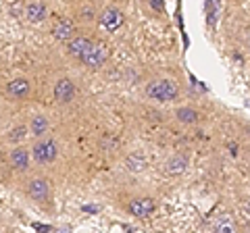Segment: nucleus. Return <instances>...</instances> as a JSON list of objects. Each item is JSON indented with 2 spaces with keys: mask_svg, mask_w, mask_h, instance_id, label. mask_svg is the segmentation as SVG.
Wrapping results in <instances>:
<instances>
[{
  "mask_svg": "<svg viewBox=\"0 0 250 233\" xmlns=\"http://www.w3.org/2000/svg\"><path fill=\"white\" fill-rule=\"evenodd\" d=\"M146 96L159 100V102H171V100L179 98V88L171 79H154L146 85Z\"/></svg>",
  "mask_w": 250,
  "mask_h": 233,
  "instance_id": "f257e3e1",
  "label": "nucleus"
},
{
  "mask_svg": "<svg viewBox=\"0 0 250 233\" xmlns=\"http://www.w3.org/2000/svg\"><path fill=\"white\" fill-rule=\"evenodd\" d=\"M31 156H34L38 165H50V162H54L59 156V144L54 142V139L36 142L34 148H31Z\"/></svg>",
  "mask_w": 250,
  "mask_h": 233,
  "instance_id": "f03ea898",
  "label": "nucleus"
},
{
  "mask_svg": "<svg viewBox=\"0 0 250 233\" xmlns=\"http://www.w3.org/2000/svg\"><path fill=\"white\" fill-rule=\"evenodd\" d=\"M106 58H108V48L104 44H100V42H94L88 50H85L80 60L85 65V67H90V69H98V67H103L106 63Z\"/></svg>",
  "mask_w": 250,
  "mask_h": 233,
  "instance_id": "7ed1b4c3",
  "label": "nucleus"
},
{
  "mask_svg": "<svg viewBox=\"0 0 250 233\" xmlns=\"http://www.w3.org/2000/svg\"><path fill=\"white\" fill-rule=\"evenodd\" d=\"M127 211L136 219H146V216H150L156 211V204L152 198H134L127 204Z\"/></svg>",
  "mask_w": 250,
  "mask_h": 233,
  "instance_id": "20e7f679",
  "label": "nucleus"
},
{
  "mask_svg": "<svg viewBox=\"0 0 250 233\" xmlns=\"http://www.w3.org/2000/svg\"><path fill=\"white\" fill-rule=\"evenodd\" d=\"M27 194L31 200L36 202H46L50 198V185L46 177H34L29 183H27Z\"/></svg>",
  "mask_w": 250,
  "mask_h": 233,
  "instance_id": "39448f33",
  "label": "nucleus"
},
{
  "mask_svg": "<svg viewBox=\"0 0 250 233\" xmlns=\"http://www.w3.org/2000/svg\"><path fill=\"white\" fill-rule=\"evenodd\" d=\"M29 90H31V83L25 77H17V79L6 83V94L13 100H25L29 96Z\"/></svg>",
  "mask_w": 250,
  "mask_h": 233,
  "instance_id": "423d86ee",
  "label": "nucleus"
},
{
  "mask_svg": "<svg viewBox=\"0 0 250 233\" xmlns=\"http://www.w3.org/2000/svg\"><path fill=\"white\" fill-rule=\"evenodd\" d=\"M75 94H77V88L73 85L71 79H59L57 85H54V98H57V102H62V104L71 102Z\"/></svg>",
  "mask_w": 250,
  "mask_h": 233,
  "instance_id": "0eeeda50",
  "label": "nucleus"
},
{
  "mask_svg": "<svg viewBox=\"0 0 250 233\" xmlns=\"http://www.w3.org/2000/svg\"><path fill=\"white\" fill-rule=\"evenodd\" d=\"M75 34V25H73V21L71 19H59L57 23H54V27H52V36H54V40H59V42H69L73 38Z\"/></svg>",
  "mask_w": 250,
  "mask_h": 233,
  "instance_id": "6e6552de",
  "label": "nucleus"
},
{
  "mask_svg": "<svg viewBox=\"0 0 250 233\" xmlns=\"http://www.w3.org/2000/svg\"><path fill=\"white\" fill-rule=\"evenodd\" d=\"M100 21H103V25L108 32H115V29H119L123 25V13L119 9H115V6H108L100 15Z\"/></svg>",
  "mask_w": 250,
  "mask_h": 233,
  "instance_id": "1a4fd4ad",
  "label": "nucleus"
},
{
  "mask_svg": "<svg viewBox=\"0 0 250 233\" xmlns=\"http://www.w3.org/2000/svg\"><path fill=\"white\" fill-rule=\"evenodd\" d=\"M9 160H11V167H13L15 171L23 173V171L29 169V150L23 148V146H17V148H13Z\"/></svg>",
  "mask_w": 250,
  "mask_h": 233,
  "instance_id": "9d476101",
  "label": "nucleus"
},
{
  "mask_svg": "<svg viewBox=\"0 0 250 233\" xmlns=\"http://www.w3.org/2000/svg\"><path fill=\"white\" fill-rule=\"evenodd\" d=\"M46 13H48V11H46V4L40 2V0H36V2H29L25 6V17L31 23H42L46 19Z\"/></svg>",
  "mask_w": 250,
  "mask_h": 233,
  "instance_id": "9b49d317",
  "label": "nucleus"
},
{
  "mask_svg": "<svg viewBox=\"0 0 250 233\" xmlns=\"http://www.w3.org/2000/svg\"><path fill=\"white\" fill-rule=\"evenodd\" d=\"M92 44H94V42L88 40V38H82V36H80V38H71V40H69V44H67V50H69V54H71V57L80 58Z\"/></svg>",
  "mask_w": 250,
  "mask_h": 233,
  "instance_id": "f8f14e48",
  "label": "nucleus"
},
{
  "mask_svg": "<svg viewBox=\"0 0 250 233\" xmlns=\"http://www.w3.org/2000/svg\"><path fill=\"white\" fill-rule=\"evenodd\" d=\"M188 156L186 154H175V156H171L169 160H167V171L171 175H182L184 171L188 169Z\"/></svg>",
  "mask_w": 250,
  "mask_h": 233,
  "instance_id": "ddd939ff",
  "label": "nucleus"
},
{
  "mask_svg": "<svg viewBox=\"0 0 250 233\" xmlns=\"http://www.w3.org/2000/svg\"><path fill=\"white\" fill-rule=\"evenodd\" d=\"M29 131L34 134L36 137H40V136H44L46 131H48V119H46V115H36L34 119H31V123H29Z\"/></svg>",
  "mask_w": 250,
  "mask_h": 233,
  "instance_id": "4468645a",
  "label": "nucleus"
},
{
  "mask_svg": "<svg viewBox=\"0 0 250 233\" xmlns=\"http://www.w3.org/2000/svg\"><path fill=\"white\" fill-rule=\"evenodd\" d=\"M175 116H177V121L186 123V125H194V123H198V119H200L198 111H194V108H190V106H182V108H177Z\"/></svg>",
  "mask_w": 250,
  "mask_h": 233,
  "instance_id": "2eb2a0df",
  "label": "nucleus"
},
{
  "mask_svg": "<svg viewBox=\"0 0 250 233\" xmlns=\"http://www.w3.org/2000/svg\"><path fill=\"white\" fill-rule=\"evenodd\" d=\"M217 13H219V0H207V23L210 25V29L215 27Z\"/></svg>",
  "mask_w": 250,
  "mask_h": 233,
  "instance_id": "dca6fc26",
  "label": "nucleus"
},
{
  "mask_svg": "<svg viewBox=\"0 0 250 233\" xmlns=\"http://www.w3.org/2000/svg\"><path fill=\"white\" fill-rule=\"evenodd\" d=\"M27 127L25 125H19V127H15L13 131H11V134H9V139H11V142H21V139L23 137H25V134H27Z\"/></svg>",
  "mask_w": 250,
  "mask_h": 233,
  "instance_id": "f3484780",
  "label": "nucleus"
},
{
  "mask_svg": "<svg viewBox=\"0 0 250 233\" xmlns=\"http://www.w3.org/2000/svg\"><path fill=\"white\" fill-rule=\"evenodd\" d=\"M127 167H129L131 171H142V169L146 167V160H144L142 156H129V158H127Z\"/></svg>",
  "mask_w": 250,
  "mask_h": 233,
  "instance_id": "a211bd4d",
  "label": "nucleus"
},
{
  "mask_svg": "<svg viewBox=\"0 0 250 233\" xmlns=\"http://www.w3.org/2000/svg\"><path fill=\"white\" fill-rule=\"evenodd\" d=\"M150 6L156 13H163L165 11V0H150Z\"/></svg>",
  "mask_w": 250,
  "mask_h": 233,
  "instance_id": "6ab92c4d",
  "label": "nucleus"
},
{
  "mask_svg": "<svg viewBox=\"0 0 250 233\" xmlns=\"http://www.w3.org/2000/svg\"><path fill=\"white\" fill-rule=\"evenodd\" d=\"M244 208H246L248 214H250V200H246V202H244Z\"/></svg>",
  "mask_w": 250,
  "mask_h": 233,
  "instance_id": "aec40b11",
  "label": "nucleus"
},
{
  "mask_svg": "<svg viewBox=\"0 0 250 233\" xmlns=\"http://www.w3.org/2000/svg\"><path fill=\"white\" fill-rule=\"evenodd\" d=\"M4 160V154H2V150H0V162H2Z\"/></svg>",
  "mask_w": 250,
  "mask_h": 233,
  "instance_id": "412c9836",
  "label": "nucleus"
}]
</instances>
